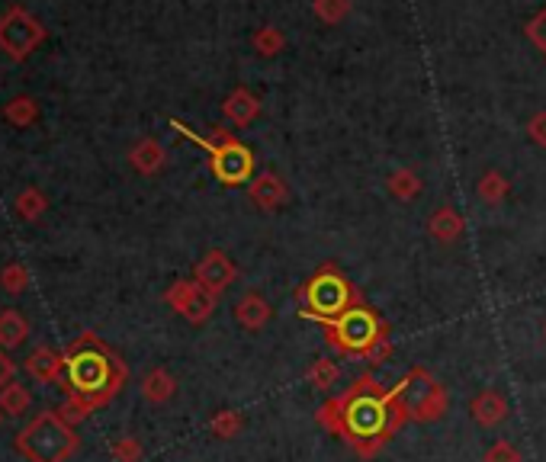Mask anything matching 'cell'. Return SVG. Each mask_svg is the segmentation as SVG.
<instances>
[{
    "mask_svg": "<svg viewBox=\"0 0 546 462\" xmlns=\"http://www.w3.org/2000/svg\"><path fill=\"white\" fill-rule=\"evenodd\" d=\"M29 337V321L17 308H4L0 312V350H17Z\"/></svg>",
    "mask_w": 546,
    "mask_h": 462,
    "instance_id": "d6986e66",
    "label": "cell"
},
{
    "mask_svg": "<svg viewBox=\"0 0 546 462\" xmlns=\"http://www.w3.org/2000/svg\"><path fill=\"white\" fill-rule=\"evenodd\" d=\"M193 280L203 289H209L212 296H222V292L238 280V267L225 251H206L200 257V264L193 267Z\"/></svg>",
    "mask_w": 546,
    "mask_h": 462,
    "instance_id": "30bf717a",
    "label": "cell"
},
{
    "mask_svg": "<svg viewBox=\"0 0 546 462\" xmlns=\"http://www.w3.org/2000/svg\"><path fill=\"white\" fill-rule=\"evenodd\" d=\"M283 45H286V36L280 33L277 26H261L254 33V49L261 52L264 58H273V55L283 49Z\"/></svg>",
    "mask_w": 546,
    "mask_h": 462,
    "instance_id": "83f0119b",
    "label": "cell"
},
{
    "mask_svg": "<svg viewBox=\"0 0 546 462\" xmlns=\"http://www.w3.org/2000/svg\"><path fill=\"white\" fill-rule=\"evenodd\" d=\"M45 39V26L23 7H10L0 17V49L13 61H26Z\"/></svg>",
    "mask_w": 546,
    "mask_h": 462,
    "instance_id": "ba28073f",
    "label": "cell"
},
{
    "mask_svg": "<svg viewBox=\"0 0 546 462\" xmlns=\"http://www.w3.org/2000/svg\"><path fill=\"white\" fill-rule=\"evenodd\" d=\"M306 379L315 385V389H322V392H331L338 385L341 379V366L335 360H315L309 369H306Z\"/></svg>",
    "mask_w": 546,
    "mask_h": 462,
    "instance_id": "d4e9b609",
    "label": "cell"
},
{
    "mask_svg": "<svg viewBox=\"0 0 546 462\" xmlns=\"http://www.w3.org/2000/svg\"><path fill=\"white\" fill-rule=\"evenodd\" d=\"M270 318H273V308L261 292H245V296L235 302V321L245 331H261Z\"/></svg>",
    "mask_w": 546,
    "mask_h": 462,
    "instance_id": "9a60e30c",
    "label": "cell"
},
{
    "mask_svg": "<svg viewBox=\"0 0 546 462\" xmlns=\"http://www.w3.org/2000/svg\"><path fill=\"white\" fill-rule=\"evenodd\" d=\"M209 430H212V437H219V440H235L241 430H245V418L232 408H222L209 418Z\"/></svg>",
    "mask_w": 546,
    "mask_h": 462,
    "instance_id": "603a6c76",
    "label": "cell"
},
{
    "mask_svg": "<svg viewBox=\"0 0 546 462\" xmlns=\"http://www.w3.org/2000/svg\"><path fill=\"white\" fill-rule=\"evenodd\" d=\"M171 126L184 138H190L193 145H200L206 151L209 171L222 183V187H241V183L254 177V151L245 142H238L229 129L216 126L209 135H196L180 119H171Z\"/></svg>",
    "mask_w": 546,
    "mask_h": 462,
    "instance_id": "3957f363",
    "label": "cell"
},
{
    "mask_svg": "<svg viewBox=\"0 0 546 462\" xmlns=\"http://www.w3.org/2000/svg\"><path fill=\"white\" fill-rule=\"evenodd\" d=\"M26 373L42 385H58L65 379V353L52 347H33L26 357Z\"/></svg>",
    "mask_w": 546,
    "mask_h": 462,
    "instance_id": "4fadbf2b",
    "label": "cell"
},
{
    "mask_svg": "<svg viewBox=\"0 0 546 462\" xmlns=\"http://www.w3.org/2000/svg\"><path fill=\"white\" fill-rule=\"evenodd\" d=\"M248 199L261 212H277L286 199H290V187H286L283 177H277L273 171H264L248 183Z\"/></svg>",
    "mask_w": 546,
    "mask_h": 462,
    "instance_id": "8fae6325",
    "label": "cell"
},
{
    "mask_svg": "<svg viewBox=\"0 0 546 462\" xmlns=\"http://www.w3.org/2000/svg\"><path fill=\"white\" fill-rule=\"evenodd\" d=\"M527 39L534 42L537 49H540V52L546 55V7H543V10L537 13L534 20L527 23Z\"/></svg>",
    "mask_w": 546,
    "mask_h": 462,
    "instance_id": "d6a6232c",
    "label": "cell"
},
{
    "mask_svg": "<svg viewBox=\"0 0 546 462\" xmlns=\"http://www.w3.org/2000/svg\"><path fill=\"white\" fill-rule=\"evenodd\" d=\"M58 414H62V418L71 424V427H78L81 421H87L90 414H94L97 408L94 405H87L84 398H78V395H65V402H62V408H55Z\"/></svg>",
    "mask_w": 546,
    "mask_h": 462,
    "instance_id": "f546056e",
    "label": "cell"
},
{
    "mask_svg": "<svg viewBox=\"0 0 546 462\" xmlns=\"http://www.w3.org/2000/svg\"><path fill=\"white\" fill-rule=\"evenodd\" d=\"M508 414H511V405L498 389H482L473 402H469V418H473L482 430H492L498 424H505Z\"/></svg>",
    "mask_w": 546,
    "mask_h": 462,
    "instance_id": "7c38bea8",
    "label": "cell"
},
{
    "mask_svg": "<svg viewBox=\"0 0 546 462\" xmlns=\"http://www.w3.org/2000/svg\"><path fill=\"white\" fill-rule=\"evenodd\" d=\"M17 215L20 219H26V222H36L39 215L45 212V206H49V199H45V193L42 190H36V187H26V190H20L17 193Z\"/></svg>",
    "mask_w": 546,
    "mask_h": 462,
    "instance_id": "484cf974",
    "label": "cell"
},
{
    "mask_svg": "<svg viewBox=\"0 0 546 462\" xmlns=\"http://www.w3.org/2000/svg\"><path fill=\"white\" fill-rule=\"evenodd\" d=\"M13 446L29 462H68L78 453L81 437L58 411H39L17 434Z\"/></svg>",
    "mask_w": 546,
    "mask_h": 462,
    "instance_id": "5b68a950",
    "label": "cell"
},
{
    "mask_svg": "<svg viewBox=\"0 0 546 462\" xmlns=\"http://www.w3.org/2000/svg\"><path fill=\"white\" fill-rule=\"evenodd\" d=\"M389 357H392V341H389V334H386L383 341H376V344H373V350L367 353V357H363V363H367V366H370V373H373V369H376V366H383Z\"/></svg>",
    "mask_w": 546,
    "mask_h": 462,
    "instance_id": "836d02e7",
    "label": "cell"
},
{
    "mask_svg": "<svg viewBox=\"0 0 546 462\" xmlns=\"http://www.w3.org/2000/svg\"><path fill=\"white\" fill-rule=\"evenodd\" d=\"M402 382V398L408 421L415 424H434L450 411V392L441 379H434L424 366H412L399 379Z\"/></svg>",
    "mask_w": 546,
    "mask_h": 462,
    "instance_id": "52a82bcc",
    "label": "cell"
},
{
    "mask_svg": "<svg viewBox=\"0 0 546 462\" xmlns=\"http://www.w3.org/2000/svg\"><path fill=\"white\" fill-rule=\"evenodd\" d=\"M29 405H33V395H29L26 385L7 382L4 389H0V411L10 414V418H20V414H26Z\"/></svg>",
    "mask_w": 546,
    "mask_h": 462,
    "instance_id": "ffe728a7",
    "label": "cell"
},
{
    "mask_svg": "<svg viewBox=\"0 0 546 462\" xmlns=\"http://www.w3.org/2000/svg\"><path fill=\"white\" fill-rule=\"evenodd\" d=\"M4 119L10 122V126H17V129L33 126V122L39 119V103L33 97H13L4 106Z\"/></svg>",
    "mask_w": 546,
    "mask_h": 462,
    "instance_id": "7402d4cb",
    "label": "cell"
},
{
    "mask_svg": "<svg viewBox=\"0 0 546 462\" xmlns=\"http://www.w3.org/2000/svg\"><path fill=\"white\" fill-rule=\"evenodd\" d=\"M508 180L498 174V171H489V174H482V180H479V187H476V193H479V199L485 206H498V203H505V196H508Z\"/></svg>",
    "mask_w": 546,
    "mask_h": 462,
    "instance_id": "cb8c5ba5",
    "label": "cell"
},
{
    "mask_svg": "<svg viewBox=\"0 0 546 462\" xmlns=\"http://www.w3.org/2000/svg\"><path fill=\"white\" fill-rule=\"evenodd\" d=\"M110 456L116 462H142L145 450H142V443L135 440V437H119L113 446H110Z\"/></svg>",
    "mask_w": 546,
    "mask_h": 462,
    "instance_id": "4dcf8cb0",
    "label": "cell"
},
{
    "mask_svg": "<svg viewBox=\"0 0 546 462\" xmlns=\"http://www.w3.org/2000/svg\"><path fill=\"white\" fill-rule=\"evenodd\" d=\"M13 373H17V366L7 357V350H0V389H4L7 382H13Z\"/></svg>",
    "mask_w": 546,
    "mask_h": 462,
    "instance_id": "d590c367",
    "label": "cell"
},
{
    "mask_svg": "<svg viewBox=\"0 0 546 462\" xmlns=\"http://www.w3.org/2000/svg\"><path fill=\"white\" fill-rule=\"evenodd\" d=\"M315 421L322 424L328 434L341 437L363 462L376 459L383 453V446L408 424L402 382H396L392 389H383L367 369V373L357 376L354 385H347L338 398H328V402L315 411Z\"/></svg>",
    "mask_w": 546,
    "mask_h": 462,
    "instance_id": "6da1fadb",
    "label": "cell"
},
{
    "mask_svg": "<svg viewBox=\"0 0 546 462\" xmlns=\"http://www.w3.org/2000/svg\"><path fill=\"white\" fill-rule=\"evenodd\" d=\"M142 398L151 405H164V402H171V398L177 395V379L174 373H168L164 366H155V369H148V373L142 376Z\"/></svg>",
    "mask_w": 546,
    "mask_h": 462,
    "instance_id": "2e32d148",
    "label": "cell"
},
{
    "mask_svg": "<svg viewBox=\"0 0 546 462\" xmlns=\"http://www.w3.org/2000/svg\"><path fill=\"white\" fill-rule=\"evenodd\" d=\"M428 231H431V238L434 241H441V244H453L457 241L463 231H466V222H463V215L453 209V206H441L434 215H431V222H428Z\"/></svg>",
    "mask_w": 546,
    "mask_h": 462,
    "instance_id": "e0dca14e",
    "label": "cell"
},
{
    "mask_svg": "<svg viewBox=\"0 0 546 462\" xmlns=\"http://www.w3.org/2000/svg\"><path fill=\"white\" fill-rule=\"evenodd\" d=\"M482 462H521V450L508 440H495L489 450H485Z\"/></svg>",
    "mask_w": 546,
    "mask_h": 462,
    "instance_id": "1f68e13d",
    "label": "cell"
},
{
    "mask_svg": "<svg viewBox=\"0 0 546 462\" xmlns=\"http://www.w3.org/2000/svg\"><path fill=\"white\" fill-rule=\"evenodd\" d=\"M299 299V315L318 321V318H338L344 315L347 308H354L363 302V296L357 292V286L347 280V276L335 267V264H325L318 267L302 289L296 292Z\"/></svg>",
    "mask_w": 546,
    "mask_h": 462,
    "instance_id": "277c9868",
    "label": "cell"
},
{
    "mask_svg": "<svg viewBox=\"0 0 546 462\" xmlns=\"http://www.w3.org/2000/svg\"><path fill=\"white\" fill-rule=\"evenodd\" d=\"M126 382H129L126 360L94 331H84L68 344L65 379L58 382V389L65 395H78L87 405L103 408L126 389Z\"/></svg>",
    "mask_w": 546,
    "mask_h": 462,
    "instance_id": "7a4b0ae2",
    "label": "cell"
},
{
    "mask_svg": "<svg viewBox=\"0 0 546 462\" xmlns=\"http://www.w3.org/2000/svg\"><path fill=\"white\" fill-rule=\"evenodd\" d=\"M164 302H168L184 321H190V325H206L212 312H216L219 296H212V292L203 289L196 280H177V283H171L168 292H164Z\"/></svg>",
    "mask_w": 546,
    "mask_h": 462,
    "instance_id": "9c48e42d",
    "label": "cell"
},
{
    "mask_svg": "<svg viewBox=\"0 0 546 462\" xmlns=\"http://www.w3.org/2000/svg\"><path fill=\"white\" fill-rule=\"evenodd\" d=\"M386 190L396 199H402V203H408V199H415L421 193V177L412 171V167H399V171L389 174Z\"/></svg>",
    "mask_w": 546,
    "mask_h": 462,
    "instance_id": "44dd1931",
    "label": "cell"
},
{
    "mask_svg": "<svg viewBox=\"0 0 546 462\" xmlns=\"http://www.w3.org/2000/svg\"><path fill=\"white\" fill-rule=\"evenodd\" d=\"M222 116L229 119L235 129H245L257 116H261V100H257L248 87H235L222 103Z\"/></svg>",
    "mask_w": 546,
    "mask_h": 462,
    "instance_id": "5bb4252c",
    "label": "cell"
},
{
    "mask_svg": "<svg viewBox=\"0 0 546 462\" xmlns=\"http://www.w3.org/2000/svg\"><path fill=\"white\" fill-rule=\"evenodd\" d=\"M0 421H4V411H0Z\"/></svg>",
    "mask_w": 546,
    "mask_h": 462,
    "instance_id": "8d00e7d4",
    "label": "cell"
},
{
    "mask_svg": "<svg viewBox=\"0 0 546 462\" xmlns=\"http://www.w3.org/2000/svg\"><path fill=\"white\" fill-rule=\"evenodd\" d=\"M0 286H4V292H10V296H20V292H26L29 289L26 264H7L4 270H0Z\"/></svg>",
    "mask_w": 546,
    "mask_h": 462,
    "instance_id": "f1b7e54d",
    "label": "cell"
},
{
    "mask_svg": "<svg viewBox=\"0 0 546 462\" xmlns=\"http://www.w3.org/2000/svg\"><path fill=\"white\" fill-rule=\"evenodd\" d=\"M164 158H168V154H164L161 142H155V138H142V142L132 145V151H129V164L145 177L158 174L164 167Z\"/></svg>",
    "mask_w": 546,
    "mask_h": 462,
    "instance_id": "ac0fdd59",
    "label": "cell"
},
{
    "mask_svg": "<svg viewBox=\"0 0 546 462\" xmlns=\"http://www.w3.org/2000/svg\"><path fill=\"white\" fill-rule=\"evenodd\" d=\"M312 10L322 23L335 26L351 13V0H312Z\"/></svg>",
    "mask_w": 546,
    "mask_h": 462,
    "instance_id": "4316f807",
    "label": "cell"
},
{
    "mask_svg": "<svg viewBox=\"0 0 546 462\" xmlns=\"http://www.w3.org/2000/svg\"><path fill=\"white\" fill-rule=\"evenodd\" d=\"M527 135H530V142H534V145L546 148V110L537 113V116H530V122H527Z\"/></svg>",
    "mask_w": 546,
    "mask_h": 462,
    "instance_id": "e575fe53",
    "label": "cell"
},
{
    "mask_svg": "<svg viewBox=\"0 0 546 462\" xmlns=\"http://www.w3.org/2000/svg\"><path fill=\"white\" fill-rule=\"evenodd\" d=\"M318 325L325 328V341L331 350L344 353V357L363 360L373 350L376 341H383L389 334V325L379 318L367 302L347 308L338 318H318Z\"/></svg>",
    "mask_w": 546,
    "mask_h": 462,
    "instance_id": "8992f818",
    "label": "cell"
}]
</instances>
